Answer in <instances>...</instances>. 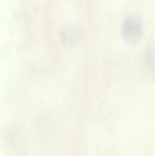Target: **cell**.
<instances>
[{
	"mask_svg": "<svg viewBox=\"0 0 155 156\" xmlns=\"http://www.w3.org/2000/svg\"><path fill=\"white\" fill-rule=\"evenodd\" d=\"M122 36L129 44L137 43L142 34V22L139 17L129 15L125 18L122 25Z\"/></svg>",
	"mask_w": 155,
	"mask_h": 156,
	"instance_id": "obj_1",
	"label": "cell"
},
{
	"mask_svg": "<svg viewBox=\"0 0 155 156\" xmlns=\"http://www.w3.org/2000/svg\"><path fill=\"white\" fill-rule=\"evenodd\" d=\"M145 61L147 66L155 70V48L150 49L146 53Z\"/></svg>",
	"mask_w": 155,
	"mask_h": 156,
	"instance_id": "obj_2",
	"label": "cell"
}]
</instances>
